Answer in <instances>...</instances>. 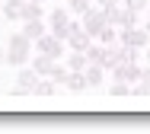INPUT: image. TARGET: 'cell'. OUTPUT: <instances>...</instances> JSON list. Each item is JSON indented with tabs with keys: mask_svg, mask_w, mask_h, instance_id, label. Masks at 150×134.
Wrapping results in <instances>:
<instances>
[{
	"mask_svg": "<svg viewBox=\"0 0 150 134\" xmlns=\"http://www.w3.org/2000/svg\"><path fill=\"white\" fill-rule=\"evenodd\" d=\"M32 38H26V32H13L10 35V42H6V64L10 67H23L29 64L32 58Z\"/></svg>",
	"mask_w": 150,
	"mask_h": 134,
	"instance_id": "obj_1",
	"label": "cell"
},
{
	"mask_svg": "<svg viewBox=\"0 0 150 134\" xmlns=\"http://www.w3.org/2000/svg\"><path fill=\"white\" fill-rule=\"evenodd\" d=\"M45 23H48L51 35H58V38L67 42V35H70V10H67V6H54V10L45 16Z\"/></svg>",
	"mask_w": 150,
	"mask_h": 134,
	"instance_id": "obj_2",
	"label": "cell"
},
{
	"mask_svg": "<svg viewBox=\"0 0 150 134\" xmlns=\"http://www.w3.org/2000/svg\"><path fill=\"white\" fill-rule=\"evenodd\" d=\"M35 48L42 51V54H51L54 61H64V54H67V45H64V38H58V35L45 32L38 42H35Z\"/></svg>",
	"mask_w": 150,
	"mask_h": 134,
	"instance_id": "obj_3",
	"label": "cell"
},
{
	"mask_svg": "<svg viewBox=\"0 0 150 134\" xmlns=\"http://www.w3.org/2000/svg\"><path fill=\"white\" fill-rule=\"evenodd\" d=\"M80 23H83V29H86V32H90L93 38H96V35H99V29H102V26H105V23H109V19H105V10H102V6H96V3H93L90 10H86V13H83V16H80Z\"/></svg>",
	"mask_w": 150,
	"mask_h": 134,
	"instance_id": "obj_4",
	"label": "cell"
},
{
	"mask_svg": "<svg viewBox=\"0 0 150 134\" xmlns=\"http://www.w3.org/2000/svg\"><path fill=\"white\" fill-rule=\"evenodd\" d=\"M141 73H144V67L137 61H118L112 67V80H125V83H137Z\"/></svg>",
	"mask_w": 150,
	"mask_h": 134,
	"instance_id": "obj_5",
	"label": "cell"
},
{
	"mask_svg": "<svg viewBox=\"0 0 150 134\" xmlns=\"http://www.w3.org/2000/svg\"><path fill=\"white\" fill-rule=\"evenodd\" d=\"M118 42L144 51V48L150 45V32H147V29H137V26H134V29H121V32H118Z\"/></svg>",
	"mask_w": 150,
	"mask_h": 134,
	"instance_id": "obj_6",
	"label": "cell"
},
{
	"mask_svg": "<svg viewBox=\"0 0 150 134\" xmlns=\"http://www.w3.org/2000/svg\"><path fill=\"white\" fill-rule=\"evenodd\" d=\"M35 83H38V70L32 64H23V67H16V86H23V90H35Z\"/></svg>",
	"mask_w": 150,
	"mask_h": 134,
	"instance_id": "obj_7",
	"label": "cell"
},
{
	"mask_svg": "<svg viewBox=\"0 0 150 134\" xmlns=\"http://www.w3.org/2000/svg\"><path fill=\"white\" fill-rule=\"evenodd\" d=\"M23 3H26V0H3V3H0V16H3L6 23H19V19H23Z\"/></svg>",
	"mask_w": 150,
	"mask_h": 134,
	"instance_id": "obj_8",
	"label": "cell"
},
{
	"mask_svg": "<svg viewBox=\"0 0 150 134\" xmlns=\"http://www.w3.org/2000/svg\"><path fill=\"white\" fill-rule=\"evenodd\" d=\"M96 42L99 45H105V48H118V26H112V23H105L99 35H96Z\"/></svg>",
	"mask_w": 150,
	"mask_h": 134,
	"instance_id": "obj_9",
	"label": "cell"
},
{
	"mask_svg": "<svg viewBox=\"0 0 150 134\" xmlns=\"http://www.w3.org/2000/svg\"><path fill=\"white\" fill-rule=\"evenodd\" d=\"M64 64H67V70H86L90 67V58H86V51H67L64 54Z\"/></svg>",
	"mask_w": 150,
	"mask_h": 134,
	"instance_id": "obj_10",
	"label": "cell"
},
{
	"mask_svg": "<svg viewBox=\"0 0 150 134\" xmlns=\"http://www.w3.org/2000/svg\"><path fill=\"white\" fill-rule=\"evenodd\" d=\"M54 93H58V83H54L51 77H38V83H35L32 96H38V99H51Z\"/></svg>",
	"mask_w": 150,
	"mask_h": 134,
	"instance_id": "obj_11",
	"label": "cell"
},
{
	"mask_svg": "<svg viewBox=\"0 0 150 134\" xmlns=\"http://www.w3.org/2000/svg\"><path fill=\"white\" fill-rule=\"evenodd\" d=\"M23 32H26V38H32V42H38L42 35L48 32V23H45V19H26Z\"/></svg>",
	"mask_w": 150,
	"mask_h": 134,
	"instance_id": "obj_12",
	"label": "cell"
},
{
	"mask_svg": "<svg viewBox=\"0 0 150 134\" xmlns=\"http://www.w3.org/2000/svg\"><path fill=\"white\" fill-rule=\"evenodd\" d=\"M29 64L38 70V77H48V73H51V67H54V58H51V54H42V51H38L35 58H29Z\"/></svg>",
	"mask_w": 150,
	"mask_h": 134,
	"instance_id": "obj_13",
	"label": "cell"
},
{
	"mask_svg": "<svg viewBox=\"0 0 150 134\" xmlns=\"http://www.w3.org/2000/svg\"><path fill=\"white\" fill-rule=\"evenodd\" d=\"M83 73H86V86H90V90H99V86H102V77H105V67L102 64H90Z\"/></svg>",
	"mask_w": 150,
	"mask_h": 134,
	"instance_id": "obj_14",
	"label": "cell"
},
{
	"mask_svg": "<svg viewBox=\"0 0 150 134\" xmlns=\"http://www.w3.org/2000/svg\"><path fill=\"white\" fill-rule=\"evenodd\" d=\"M64 86H67L70 93H83V90H86V73L70 70V73H67V80H64Z\"/></svg>",
	"mask_w": 150,
	"mask_h": 134,
	"instance_id": "obj_15",
	"label": "cell"
},
{
	"mask_svg": "<svg viewBox=\"0 0 150 134\" xmlns=\"http://www.w3.org/2000/svg\"><path fill=\"white\" fill-rule=\"evenodd\" d=\"M26 19H45V3L26 0V3H23V23H26Z\"/></svg>",
	"mask_w": 150,
	"mask_h": 134,
	"instance_id": "obj_16",
	"label": "cell"
},
{
	"mask_svg": "<svg viewBox=\"0 0 150 134\" xmlns=\"http://www.w3.org/2000/svg\"><path fill=\"white\" fill-rule=\"evenodd\" d=\"M109 96H112V99H128V96H131V83H125V80H115V83L109 86Z\"/></svg>",
	"mask_w": 150,
	"mask_h": 134,
	"instance_id": "obj_17",
	"label": "cell"
},
{
	"mask_svg": "<svg viewBox=\"0 0 150 134\" xmlns=\"http://www.w3.org/2000/svg\"><path fill=\"white\" fill-rule=\"evenodd\" d=\"M115 51H118V61H137L141 58V48H131V45H121V42Z\"/></svg>",
	"mask_w": 150,
	"mask_h": 134,
	"instance_id": "obj_18",
	"label": "cell"
},
{
	"mask_svg": "<svg viewBox=\"0 0 150 134\" xmlns=\"http://www.w3.org/2000/svg\"><path fill=\"white\" fill-rule=\"evenodd\" d=\"M67 73H70V70H67V64H64V61H54V67H51V73H48V77H51L54 83H61V86H64Z\"/></svg>",
	"mask_w": 150,
	"mask_h": 134,
	"instance_id": "obj_19",
	"label": "cell"
},
{
	"mask_svg": "<svg viewBox=\"0 0 150 134\" xmlns=\"http://www.w3.org/2000/svg\"><path fill=\"white\" fill-rule=\"evenodd\" d=\"M90 6H93V0H67V10H70L74 16H83Z\"/></svg>",
	"mask_w": 150,
	"mask_h": 134,
	"instance_id": "obj_20",
	"label": "cell"
},
{
	"mask_svg": "<svg viewBox=\"0 0 150 134\" xmlns=\"http://www.w3.org/2000/svg\"><path fill=\"white\" fill-rule=\"evenodd\" d=\"M121 6H131L134 13H147V6H150V0H121Z\"/></svg>",
	"mask_w": 150,
	"mask_h": 134,
	"instance_id": "obj_21",
	"label": "cell"
},
{
	"mask_svg": "<svg viewBox=\"0 0 150 134\" xmlns=\"http://www.w3.org/2000/svg\"><path fill=\"white\" fill-rule=\"evenodd\" d=\"M10 96H13V99H23V96H32V93L23 90V86H16V90H10Z\"/></svg>",
	"mask_w": 150,
	"mask_h": 134,
	"instance_id": "obj_22",
	"label": "cell"
},
{
	"mask_svg": "<svg viewBox=\"0 0 150 134\" xmlns=\"http://www.w3.org/2000/svg\"><path fill=\"white\" fill-rule=\"evenodd\" d=\"M96 6H121V0H96Z\"/></svg>",
	"mask_w": 150,
	"mask_h": 134,
	"instance_id": "obj_23",
	"label": "cell"
},
{
	"mask_svg": "<svg viewBox=\"0 0 150 134\" xmlns=\"http://www.w3.org/2000/svg\"><path fill=\"white\" fill-rule=\"evenodd\" d=\"M141 80H147V83H150V64L144 67V73H141Z\"/></svg>",
	"mask_w": 150,
	"mask_h": 134,
	"instance_id": "obj_24",
	"label": "cell"
},
{
	"mask_svg": "<svg viewBox=\"0 0 150 134\" xmlns=\"http://www.w3.org/2000/svg\"><path fill=\"white\" fill-rule=\"evenodd\" d=\"M0 64H6V48L0 45Z\"/></svg>",
	"mask_w": 150,
	"mask_h": 134,
	"instance_id": "obj_25",
	"label": "cell"
},
{
	"mask_svg": "<svg viewBox=\"0 0 150 134\" xmlns=\"http://www.w3.org/2000/svg\"><path fill=\"white\" fill-rule=\"evenodd\" d=\"M144 29L150 32V6H147V19H144Z\"/></svg>",
	"mask_w": 150,
	"mask_h": 134,
	"instance_id": "obj_26",
	"label": "cell"
},
{
	"mask_svg": "<svg viewBox=\"0 0 150 134\" xmlns=\"http://www.w3.org/2000/svg\"><path fill=\"white\" fill-rule=\"evenodd\" d=\"M144 61H147V64H150V45H147V48H144Z\"/></svg>",
	"mask_w": 150,
	"mask_h": 134,
	"instance_id": "obj_27",
	"label": "cell"
},
{
	"mask_svg": "<svg viewBox=\"0 0 150 134\" xmlns=\"http://www.w3.org/2000/svg\"><path fill=\"white\" fill-rule=\"evenodd\" d=\"M35 3H45V0H35Z\"/></svg>",
	"mask_w": 150,
	"mask_h": 134,
	"instance_id": "obj_28",
	"label": "cell"
},
{
	"mask_svg": "<svg viewBox=\"0 0 150 134\" xmlns=\"http://www.w3.org/2000/svg\"><path fill=\"white\" fill-rule=\"evenodd\" d=\"M0 3H3V0H0Z\"/></svg>",
	"mask_w": 150,
	"mask_h": 134,
	"instance_id": "obj_29",
	"label": "cell"
}]
</instances>
